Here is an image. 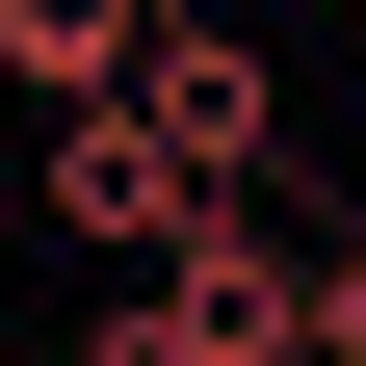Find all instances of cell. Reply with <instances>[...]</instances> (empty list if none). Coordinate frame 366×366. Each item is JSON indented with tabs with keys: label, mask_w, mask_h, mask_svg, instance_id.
<instances>
[{
	"label": "cell",
	"mask_w": 366,
	"mask_h": 366,
	"mask_svg": "<svg viewBox=\"0 0 366 366\" xmlns=\"http://www.w3.org/2000/svg\"><path fill=\"white\" fill-rule=\"evenodd\" d=\"M209 209H236V183L183 157V131L131 105V79H105V105H53V236H79V262H183Z\"/></svg>",
	"instance_id": "obj_1"
},
{
	"label": "cell",
	"mask_w": 366,
	"mask_h": 366,
	"mask_svg": "<svg viewBox=\"0 0 366 366\" xmlns=\"http://www.w3.org/2000/svg\"><path fill=\"white\" fill-rule=\"evenodd\" d=\"M314 288H340V366H366V236H340V262H314Z\"/></svg>",
	"instance_id": "obj_5"
},
{
	"label": "cell",
	"mask_w": 366,
	"mask_h": 366,
	"mask_svg": "<svg viewBox=\"0 0 366 366\" xmlns=\"http://www.w3.org/2000/svg\"><path fill=\"white\" fill-rule=\"evenodd\" d=\"M131 105H157V131H183L209 183H288V53H262L236 0H183L157 53H131Z\"/></svg>",
	"instance_id": "obj_2"
},
{
	"label": "cell",
	"mask_w": 366,
	"mask_h": 366,
	"mask_svg": "<svg viewBox=\"0 0 366 366\" xmlns=\"http://www.w3.org/2000/svg\"><path fill=\"white\" fill-rule=\"evenodd\" d=\"M157 26H183V0H0V79H26V105H105Z\"/></svg>",
	"instance_id": "obj_3"
},
{
	"label": "cell",
	"mask_w": 366,
	"mask_h": 366,
	"mask_svg": "<svg viewBox=\"0 0 366 366\" xmlns=\"http://www.w3.org/2000/svg\"><path fill=\"white\" fill-rule=\"evenodd\" d=\"M79 366H236V340L183 314V262H105V314H79Z\"/></svg>",
	"instance_id": "obj_4"
}]
</instances>
